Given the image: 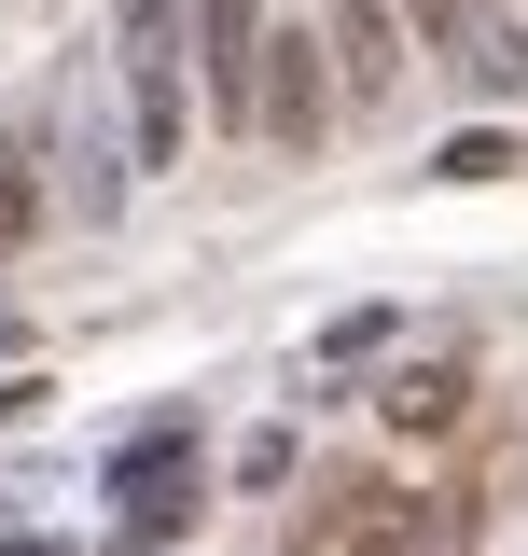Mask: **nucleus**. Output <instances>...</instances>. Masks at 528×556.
Wrapping results in <instances>:
<instances>
[{
  "label": "nucleus",
  "mask_w": 528,
  "mask_h": 556,
  "mask_svg": "<svg viewBox=\"0 0 528 556\" xmlns=\"http://www.w3.org/2000/svg\"><path fill=\"white\" fill-rule=\"evenodd\" d=\"M390 417H403V431H431V417H460V376H445V362H417V376H390Z\"/></svg>",
  "instance_id": "6"
},
{
  "label": "nucleus",
  "mask_w": 528,
  "mask_h": 556,
  "mask_svg": "<svg viewBox=\"0 0 528 556\" xmlns=\"http://www.w3.org/2000/svg\"><path fill=\"white\" fill-rule=\"evenodd\" d=\"M306 556H460V515L417 486H334V515L306 529Z\"/></svg>",
  "instance_id": "1"
},
{
  "label": "nucleus",
  "mask_w": 528,
  "mask_h": 556,
  "mask_svg": "<svg viewBox=\"0 0 528 556\" xmlns=\"http://www.w3.org/2000/svg\"><path fill=\"white\" fill-rule=\"evenodd\" d=\"M0 237H28V181H14V153H0Z\"/></svg>",
  "instance_id": "8"
},
{
  "label": "nucleus",
  "mask_w": 528,
  "mask_h": 556,
  "mask_svg": "<svg viewBox=\"0 0 528 556\" xmlns=\"http://www.w3.org/2000/svg\"><path fill=\"white\" fill-rule=\"evenodd\" d=\"M403 14H417V28H431L445 56H460V42H473V0H403Z\"/></svg>",
  "instance_id": "7"
},
{
  "label": "nucleus",
  "mask_w": 528,
  "mask_h": 556,
  "mask_svg": "<svg viewBox=\"0 0 528 556\" xmlns=\"http://www.w3.org/2000/svg\"><path fill=\"white\" fill-rule=\"evenodd\" d=\"M320 56H334V42H306V28H278V42H264V126L292 139V153L320 139Z\"/></svg>",
  "instance_id": "4"
},
{
  "label": "nucleus",
  "mask_w": 528,
  "mask_h": 556,
  "mask_svg": "<svg viewBox=\"0 0 528 556\" xmlns=\"http://www.w3.org/2000/svg\"><path fill=\"white\" fill-rule=\"evenodd\" d=\"M126 98H139V167L181 153V14L167 0H126Z\"/></svg>",
  "instance_id": "2"
},
{
  "label": "nucleus",
  "mask_w": 528,
  "mask_h": 556,
  "mask_svg": "<svg viewBox=\"0 0 528 556\" xmlns=\"http://www.w3.org/2000/svg\"><path fill=\"white\" fill-rule=\"evenodd\" d=\"M209 112H223V126L264 112V28H251V0H209Z\"/></svg>",
  "instance_id": "3"
},
{
  "label": "nucleus",
  "mask_w": 528,
  "mask_h": 556,
  "mask_svg": "<svg viewBox=\"0 0 528 556\" xmlns=\"http://www.w3.org/2000/svg\"><path fill=\"white\" fill-rule=\"evenodd\" d=\"M334 56H348V98H390V84H403V28H390V0H334Z\"/></svg>",
  "instance_id": "5"
}]
</instances>
